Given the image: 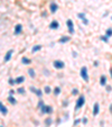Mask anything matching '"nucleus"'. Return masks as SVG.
I'll list each match as a JSON object with an SVG mask.
<instances>
[{"label": "nucleus", "instance_id": "nucleus-21", "mask_svg": "<svg viewBox=\"0 0 112 127\" xmlns=\"http://www.w3.org/2000/svg\"><path fill=\"white\" fill-rule=\"evenodd\" d=\"M40 50H42V45H35L32 48V53H36V52H38Z\"/></svg>", "mask_w": 112, "mask_h": 127}, {"label": "nucleus", "instance_id": "nucleus-42", "mask_svg": "<svg viewBox=\"0 0 112 127\" xmlns=\"http://www.w3.org/2000/svg\"><path fill=\"white\" fill-rule=\"evenodd\" d=\"M0 127H3V126H2V125H0Z\"/></svg>", "mask_w": 112, "mask_h": 127}, {"label": "nucleus", "instance_id": "nucleus-41", "mask_svg": "<svg viewBox=\"0 0 112 127\" xmlns=\"http://www.w3.org/2000/svg\"><path fill=\"white\" fill-rule=\"evenodd\" d=\"M110 74H111V77H112V68L110 69Z\"/></svg>", "mask_w": 112, "mask_h": 127}, {"label": "nucleus", "instance_id": "nucleus-35", "mask_svg": "<svg viewBox=\"0 0 112 127\" xmlns=\"http://www.w3.org/2000/svg\"><path fill=\"white\" fill-rule=\"evenodd\" d=\"M16 92V91L15 90H12V89H11V90H9V96H13V93Z\"/></svg>", "mask_w": 112, "mask_h": 127}, {"label": "nucleus", "instance_id": "nucleus-6", "mask_svg": "<svg viewBox=\"0 0 112 127\" xmlns=\"http://www.w3.org/2000/svg\"><path fill=\"white\" fill-rule=\"evenodd\" d=\"M49 10H51L52 14H55L56 11L58 10V5H57L55 1H52V2L49 3Z\"/></svg>", "mask_w": 112, "mask_h": 127}, {"label": "nucleus", "instance_id": "nucleus-9", "mask_svg": "<svg viewBox=\"0 0 112 127\" xmlns=\"http://www.w3.org/2000/svg\"><path fill=\"white\" fill-rule=\"evenodd\" d=\"M49 28L51 29H58L59 28V23L56 19L51 21V24H49Z\"/></svg>", "mask_w": 112, "mask_h": 127}, {"label": "nucleus", "instance_id": "nucleus-33", "mask_svg": "<svg viewBox=\"0 0 112 127\" xmlns=\"http://www.w3.org/2000/svg\"><path fill=\"white\" fill-rule=\"evenodd\" d=\"M111 90H112V87H111V85H107V91H108V92H110Z\"/></svg>", "mask_w": 112, "mask_h": 127}, {"label": "nucleus", "instance_id": "nucleus-38", "mask_svg": "<svg viewBox=\"0 0 112 127\" xmlns=\"http://www.w3.org/2000/svg\"><path fill=\"white\" fill-rule=\"evenodd\" d=\"M110 113H111V114H112V103H111V105H110Z\"/></svg>", "mask_w": 112, "mask_h": 127}, {"label": "nucleus", "instance_id": "nucleus-27", "mask_svg": "<svg viewBox=\"0 0 112 127\" xmlns=\"http://www.w3.org/2000/svg\"><path fill=\"white\" fill-rule=\"evenodd\" d=\"M44 105H45V102H44L43 100H39V101H38V105H37V108H38V109H40L42 107L44 106Z\"/></svg>", "mask_w": 112, "mask_h": 127}, {"label": "nucleus", "instance_id": "nucleus-36", "mask_svg": "<svg viewBox=\"0 0 112 127\" xmlns=\"http://www.w3.org/2000/svg\"><path fill=\"white\" fill-rule=\"evenodd\" d=\"M93 65H94V66H95V68H96V66L99 65V62H98V61H94V64H93Z\"/></svg>", "mask_w": 112, "mask_h": 127}, {"label": "nucleus", "instance_id": "nucleus-16", "mask_svg": "<svg viewBox=\"0 0 112 127\" xmlns=\"http://www.w3.org/2000/svg\"><path fill=\"white\" fill-rule=\"evenodd\" d=\"M107 77L105 75H101V78H100V85H107Z\"/></svg>", "mask_w": 112, "mask_h": 127}, {"label": "nucleus", "instance_id": "nucleus-34", "mask_svg": "<svg viewBox=\"0 0 112 127\" xmlns=\"http://www.w3.org/2000/svg\"><path fill=\"white\" fill-rule=\"evenodd\" d=\"M67 106H68V101L65 100L64 102H63V107H67Z\"/></svg>", "mask_w": 112, "mask_h": 127}, {"label": "nucleus", "instance_id": "nucleus-28", "mask_svg": "<svg viewBox=\"0 0 112 127\" xmlns=\"http://www.w3.org/2000/svg\"><path fill=\"white\" fill-rule=\"evenodd\" d=\"M72 95L73 96H76V95H78V89H76V88H74L72 90Z\"/></svg>", "mask_w": 112, "mask_h": 127}, {"label": "nucleus", "instance_id": "nucleus-40", "mask_svg": "<svg viewBox=\"0 0 112 127\" xmlns=\"http://www.w3.org/2000/svg\"><path fill=\"white\" fill-rule=\"evenodd\" d=\"M73 54H74V55H73V56H74V57H76V56H78V54H76V52H73Z\"/></svg>", "mask_w": 112, "mask_h": 127}, {"label": "nucleus", "instance_id": "nucleus-31", "mask_svg": "<svg viewBox=\"0 0 112 127\" xmlns=\"http://www.w3.org/2000/svg\"><path fill=\"white\" fill-rule=\"evenodd\" d=\"M80 123H81V119H80V118H78V119H75V120H74V126H76V125H78V124H80Z\"/></svg>", "mask_w": 112, "mask_h": 127}, {"label": "nucleus", "instance_id": "nucleus-25", "mask_svg": "<svg viewBox=\"0 0 112 127\" xmlns=\"http://www.w3.org/2000/svg\"><path fill=\"white\" fill-rule=\"evenodd\" d=\"M105 36L107 37H111L112 36V28H108L105 30Z\"/></svg>", "mask_w": 112, "mask_h": 127}, {"label": "nucleus", "instance_id": "nucleus-20", "mask_svg": "<svg viewBox=\"0 0 112 127\" xmlns=\"http://www.w3.org/2000/svg\"><path fill=\"white\" fill-rule=\"evenodd\" d=\"M61 91H62L61 87H55L54 88V90H53V92H54V95L55 96H59L61 95Z\"/></svg>", "mask_w": 112, "mask_h": 127}, {"label": "nucleus", "instance_id": "nucleus-39", "mask_svg": "<svg viewBox=\"0 0 112 127\" xmlns=\"http://www.w3.org/2000/svg\"><path fill=\"white\" fill-rule=\"evenodd\" d=\"M61 122H62L61 119H57V122H56V123H57V125H58V124H61Z\"/></svg>", "mask_w": 112, "mask_h": 127}, {"label": "nucleus", "instance_id": "nucleus-22", "mask_svg": "<svg viewBox=\"0 0 112 127\" xmlns=\"http://www.w3.org/2000/svg\"><path fill=\"white\" fill-rule=\"evenodd\" d=\"M35 95L37 96L38 98H42L44 95V91L43 90H40V89H36V91H35Z\"/></svg>", "mask_w": 112, "mask_h": 127}, {"label": "nucleus", "instance_id": "nucleus-15", "mask_svg": "<svg viewBox=\"0 0 112 127\" xmlns=\"http://www.w3.org/2000/svg\"><path fill=\"white\" fill-rule=\"evenodd\" d=\"M22 63L24 64V65H28V64L32 63V61H30V58L26 57V56H22Z\"/></svg>", "mask_w": 112, "mask_h": 127}, {"label": "nucleus", "instance_id": "nucleus-26", "mask_svg": "<svg viewBox=\"0 0 112 127\" xmlns=\"http://www.w3.org/2000/svg\"><path fill=\"white\" fill-rule=\"evenodd\" d=\"M17 93H19V95H25V88H18L16 90Z\"/></svg>", "mask_w": 112, "mask_h": 127}, {"label": "nucleus", "instance_id": "nucleus-19", "mask_svg": "<svg viewBox=\"0 0 112 127\" xmlns=\"http://www.w3.org/2000/svg\"><path fill=\"white\" fill-rule=\"evenodd\" d=\"M52 123H53V119L51 118V117H48V118L45 119V122H44V124H45L46 127H49L52 125Z\"/></svg>", "mask_w": 112, "mask_h": 127}, {"label": "nucleus", "instance_id": "nucleus-8", "mask_svg": "<svg viewBox=\"0 0 112 127\" xmlns=\"http://www.w3.org/2000/svg\"><path fill=\"white\" fill-rule=\"evenodd\" d=\"M13 54V50H9L7 53H6L5 57H3V62H9L11 60V56Z\"/></svg>", "mask_w": 112, "mask_h": 127}, {"label": "nucleus", "instance_id": "nucleus-30", "mask_svg": "<svg viewBox=\"0 0 112 127\" xmlns=\"http://www.w3.org/2000/svg\"><path fill=\"white\" fill-rule=\"evenodd\" d=\"M36 89H37V88H35L34 85H32V87H29V90L32 91L33 93H35V91H36Z\"/></svg>", "mask_w": 112, "mask_h": 127}, {"label": "nucleus", "instance_id": "nucleus-1", "mask_svg": "<svg viewBox=\"0 0 112 127\" xmlns=\"http://www.w3.org/2000/svg\"><path fill=\"white\" fill-rule=\"evenodd\" d=\"M84 103H85V97L83 95H81L78 98V100H76V103H75V111L80 110V109L84 106Z\"/></svg>", "mask_w": 112, "mask_h": 127}, {"label": "nucleus", "instance_id": "nucleus-17", "mask_svg": "<svg viewBox=\"0 0 112 127\" xmlns=\"http://www.w3.org/2000/svg\"><path fill=\"white\" fill-rule=\"evenodd\" d=\"M28 74H29V77L32 78V79H35V78H36V73H35V70L33 69V68L28 69Z\"/></svg>", "mask_w": 112, "mask_h": 127}, {"label": "nucleus", "instance_id": "nucleus-12", "mask_svg": "<svg viewBox=\"0 0 112 127\" xmlns=\"http://www.w3.org/2000/svg\"><path fill=\"white\" fill-rule=\"evenodd\" d=\"M0 113H1L2 115H7V114H8V108L3 105L2 101H0Z\"/></svg>", "mask_w": 112, "mask_h": 127}, {"label": "nucleus", "instance_id": "nucleus-11", "mask_svg": "<svg viewBox=\"0 0 112 127\" xmlns=\"http://www.w3.org/2000/svg\"><path fill=\"white\" fill-rule=\"evenodd\" d=\"M22 24H17L16 26H15V30H13L15 35L22 34Z\"/></svg>", "mask_w": 112, "mask_h": 127}, {"label": "nucleus", "instance_id": "nucleus-10", "mask_svg": "<svg viewBox=\"0 0 112 127\" xmlns=\"http://www.w3.org/2000/svg\"><path fill=\"white\" fill-rule=\"evenodd\" d=\"M99 113H100V105H99V102H95L93 105V116L94 117L98 116Z\"/></svg>", "mask_w": 112, "mask_h": 127}, {"label": "nucleus", "instance_id": "nucleus-37", "mask_svg": "<svg viewBox=\"0 0 112 127\" xmlns=\"http://www.w3.org/2000/svg\"><path fill=\"white\" fill-rule=\"evenodd\" d=\"M42 16H43V17H46V16H47V13H43V14H42Z\"/></svg>", "mask_w": 112, "mask_h": 127}, {"label": "nucleus", "instance_id": "nucleus-32", "mask_svg": "<svg viewBox=\"0 0 112 127\" xmlns=\"http://www.w3.org/2000/svg\"><path fill=\"white\" fill-rule=\"evenodd\" d=\"M82 123L84 125L85 124H88V118H86V117H83V119H82Z\"/></svg>", "mask_w": 112, "mask_h": 127}, {"label": "nucleus", "instance_id": "nucleus-3", "mask_svg": "<svg viewBox=\"0 0 112 127\" xmlns=\"http://www.w3.org/2000/svg\"><path fill=\"white\" fill-rule=\"evenodd\" d=\"M80 75L85 82H89V79H90V78H89V72H88V68H86V66H82V68H81Z\"/></svg>", "mask_w": 112, "mask_h": 127}, {"label": "nucleus", "instance_id": "nucleus-29", "mask_svg": "<svg viewBox=\"0 0 112 127\" xmlns=\"http://www.w3.org/2000/svg\"><path fill=\"white\" fill-rule=\"evenodd\" d=\"M8 83H9V85H16V83H15V79H11V78H10V79L8 80Z\"/></svg>", "mask_w": 112, "mask_h": 127}, {"label": "nucleus", "instance_id": "nucleus-13", "mask_svg": "<svg viewBox=\"0 0 112 127\" xmlns=\"http://www.w3.org/2000/svg\"><path fill=\"white\" fill-rule=\"evenodd\" d=\"M69 41H71V37L69 36H62L58 40V43L59 44H65V43L69 42Z\"/></svg>", "mask_w": 112, "mask_h": 127}, {"label": "nucleus", "instance_id": "nucleus-43", "mask_svg": "<svg viewBox=\"0 0 112 127\" xmlns=\"http://www.w3.org/2000/svg\"><path fill=\"white\" fill-rule=\"evenodd\" d=\"M111 19H112V16H111Z\"/></svg>", "mask_w": 112, "mask_h": 127}, {"label": "nucleus", "instance_id": "nucleus-24", "mask_svg": "<svg viewBox=\"0 0 112 127\" xmlns=\"http://www.w3.org/2000/svg\"><path fill=\"white\" fill-rule=\"evenodd\" d=\"M100 40H101L102 42H104V43H109V37H107L105 35H102V36H100Z\"/></svg>", "mask_w": 112, "mask_h": 127}, {"label": "nucleus", "instance_id": "nucleus-7", "mask_svg": "<svg viewBox=\"0 0 112 127\" xmlns=\"http://www.w3.org/2000/svg\"><path fill=\"white\" fill-rule=\"evenodd\" d=\"M78 17L83 21V24L84 25H89V20H88V18H86V16H85V14L84 13H78Z\"/></svg>", "mask_w": 112, "mask_h": 127}, {"label": "nucleus", "instance_id": "nucleus-2", "mask_svg": "<svg viewBox=\"0 0 112 127\" xmlns=\"http://www.w3.org/2000/svg\"><path fill=\"white\" fill-rule=\"evenodd\" d=\"M40 113L43 115H51L54 113V109L52 106H49V105H44L42 108H40Z\"/></svg>", "mask_w": 112, "mask_h": 127}, {"label": "nucleus", "instance_id": "nucleus-23", "mask_svg": "<svg viewBox=\"0 0 112 127\" xmlns=\"http://www.w3.org/2000/svg\"><path fill=\"white\" fill-rule=\"evenodd\" d=\"M52 91L53 90H52V88L49 87V85H45V88H44V92H45L46 95H49Z\"/></svg>", "mask_w": 112, "mask_h": 127}, {"label": "nucleus", "instance_id": "nucleus-14", "mask_svg": "<svg viewBox=\"0 0 112 127\" xmlns=\"http://www.w3.org/2000/svg\"><path fill=\"white\" fill-rule=\"evenodd\" d=\"M24 82H25V77H22V75H19V77H17L15 79V83L16 85H22Z\"/></svg>", "mask_w": 112, "mask_h": 127}, {"label": "nucleus", "instance_id": "nucleus-4", "mask_svg": "<svg viewBox=\"0 0 112 127\" xmlns=\"http://www.w3.org/2000/svg\"><path fill=\"white\" fill-rule=\"evenodd\" d=\"M53 66L56 70H62L65 68V63L63 61H61V60H55L53 62Z\"/></svg>", "mask_w": 112, "mask_h": 127}, {"label": "nucleus", "instance_id": "nucleus-18", "mask_svg": "<svg viewBox=\"0 0 112 127\" xmlns=\"http://www.w3.org/2000/svg\"><path fill=\"white\" fill-rule=\"evenodd\" d=\"M8 101L11 103V105H13V106H15V105H17V100L15 99V97H13V96H8Z\"/></svg>", "mask_w": 112, "mask_h": 127}, {"label": "nucleus", "instance_id": "nucleus-5", "mask_svg": "<svg viewBox=\"0 0 112 127\" xmlns=\"http://www.w3.org/2000/svg\"><path fill=\"white\" fill-rule=\"evenodd\" d=\"M66 26H67V29H68V33L69 34H74L75 30H74V23L72 21V19H67L66 20Z\"/></svg>", "mask_w": 112, "mask_h": 127}]
</instances>
